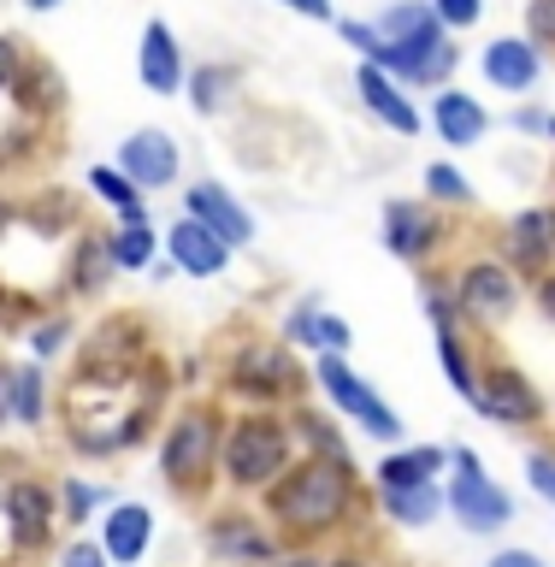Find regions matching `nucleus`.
<instances>
[{"label":"nucleus","instance_id":"nucleus-8","mask_svg":"<svg viewBox=\"0 0 555 567\" xmlns=\"http://www.w3.org/2000/svg\"><path fill=\"white\" fill-rule=\"evenodd\" d=\"M521 272H514L508 260H496V255H479V260H461L455 266V278H450V290H455V308L467 326H503V319L521 308Z\"/></svg>","mask_w":555,"mask_h":567},{"label":"nucleus","instance_id":"nucleus-38","mask_svg":"<svg viewBox=\"0 0 555 567\" xmlns=\"http://www.w3.org/2000/svg\"><path fill=\"white\" fill-rule=\"evenodd\" d=\"M349 343H354V331H349V319H343V313H326V308H319V313H314V349H331V354H349Z\"/></svg>","mask_w":555,"mask_h":567},{"label":"nucleus","instance_id":"nucleus-2","mask_svg":"<svg viewBox=\"0 0 555 567\" xmlns=\"http://www.w3.org/2000/svg\"><path fill=\"white\" fill-rule=\"evenodd\" d=\"M296 455H301L296 420L284 408H243L219 443V485L237 496H260Z\"/></svg>","mask_w":555,"mask_h":567},{"label":"nucleus","instance_id":"nucleus-54","mask_svg":"<svg viewBox=\"0 0 555 567\" xmlns=\"http://www.w3.org/2000/svg\"><path fill=\"white\" fill-rule=\"evenodd\" d=\"M24 7H30V12H53L60 0H24Z\"/></svg>","mask_w":555,"mask_h":567},{"label":"nucleus","instance_id":"nucleus-50","mask_svg":"<svg viewBox=\"0 0 555 567\" xmlns=\"http://www.w3.org/2000/svg\"><path fill=\"white\" fill-rule=\"evenodd\" d=\"M532 284H538V308H544V319L555 326V266H549L544 278H532Z\"/></svg>","mask_w":555,"mask_h":567},{"label":"nucleus","instance_id":"nucleus-10","mask_svg":"<svg viewBox=\"0 0 555 567\" xmlns=\"http://www.w3.org/2000/svg\"><path fill=\"white\" fill-rule=\"evenodd\" d=\"M0 514H7V538L18 556H42L53 544V526H60V491L42 473L7 478L0 485Z\"/></svg>","mask_w":555,"mask_h":567},{"label":"nucleus","instance_id":"nucleus-20","mask_svg":"<svg viewBox=\"0 0 555 567\" xmlns=\"http://www.w3.org/2000/svg\"><path fill=\"white\" fill-rule=\"evenodd\" d=\"M432 124H438L443 148H479V142H485V131H491V113H485V101H479V95L443 83L438 101H432Z\"/></svg>","mask_w":555,"mask_h":567},{"label":"nucleus","instance_id":"nucleus-5","mask_svg":"<svg viewBox=\"0 0 555 567\" xmlns=\"http://www.w3.org/2000/svg\"><path fill=\"white\" fill-rule=\"evenodd\" d=\"M301 390H308V379H301V367H296L284 337H255L225 367V396H237L243 408H284Z\"/></svg>","mask_w":555,"mask_h":567},{"label":"nucleus","instance_id":"nucleus-26","mask_svg":"<svg viewBox=\"0 0 555 567\" xmlns=\"http://www.w3.org/2000/svg\"><path fill=\"white\" fill-rule=\"evenodd\" d=\"M450 467V450H438V443H420V450H397L384 455L379 467H372V485H425V478H438Z\"/></svg>","mask_w":555,"mask_h":567},{"label":"nucleus","instance_id":"nucleus-36","mask_svg":"<svg viewBox=\"0 0 555 567\" xmlns=\"http://www.w3.org/2000/svg\"><path fill=\"white\" fill-rule=\"evenodd\" d=\"M24 337H30V354H35V361H53V354L71 343V319H65V313H42Z\"/></svg>","mask_w":555,"mask_h":567},{"label":"nucleus","instance_id":"nucleus-23","mask_svg":"<svg viewBox=\"0 0 555 567\" xmlns=\"http://www.w3.org/2000/svg\"><path fill=\"white\" fill-rule=\"evenodd\" d=\"M113 248H106V230H78V243H71L65 255V290L71 296H101L106 278H113Z\"/></svg>","mask_w":555,"mask_h":567},{"label":"nucleus","instance_id":"nucleus-53","mask_svg":"<svg viewBox=\"0 0 555 567\" xmlns=\"http://www.w3.org/2000/svg\"><path fill=\"white\" fill-rule=\"evenodd\" d=\"M284 567H326V556H308V549H296V556L284 561Z\"/></svg>","mask_w":555,"mask_h":567},{"label":"nucleus","instance_id":"nucleus-44","mask_svg":"<svg viewBox=\"0 0 555 567\" xmlns=\"http://www.w3.org/2000/svg\"><path fill=\"white\" fill-rule=\"evenodd\" d=\"M35 313V301L30 296H12L7 284H0V331H12V326H24V319Z\"/></svg>","mask_w":555,"mask_h":567},{"label":"nucleus","instance_id":"nucleus-13","mask_svg":"<svg viewBox=\"0 0 555 567\" xmlns=\"http://www.w3.org/2000/svg\"><path fill=\"white\" fill-rule=\"evenodd\" d=\"M443 243H450V225H443L438 202H425V195H420V202H414V195H402V202L384 207V248L397 260L432 266Z\"/></svg>","mask_w":555,"mask_h":567},{"label":"nucleus","instance_id":"nucleus-56","mask_svg":"<svg viewBox=\"0 0 555 567\" xmlns=\"http://www.w3.org/2000/svg\"><path fill=\"white\" fill-rule=\"evenodd\" d=\"M0 225H7V207H0Z\"/></svg>","mask_w":555,"mask_h":567},{"label":"nucleus","instance_id":"nucleus-4","mask_svg":"<svg viewBox=\"0 0 555 567\" xmlns=\"http://www.w3.org/2000/svg\"><path fill=\"white\" fill-rule=\"evenodd\" d=\"M142 367H148V326H142L136 313H113V319H101V326L83 337L71 384L95 390V396H113V390L142 379Z\"/></svg>","mask_w":555,"mask_h":567},{"label":"nucleus","instance_id":"nucleus-35","mask_svg":"<svg viewBox=\"0 0 555 567\" xmlns=\"http://www.w3.org/2000/svg\"><path fill=\"white\" fill-rule=\"evenodd\" d=\"M425 202H438V207H473V184L461 177L455 166H425Z\"/></svg>","mask_w":555,"mask_h":567},{"label":"nucleus","instance_id":"nucleus-47","mask_svg":"<svg viewBox=\"0 0 555 567\" xmlns=\"http://www.w3.org/2000/svg\"><path fill=\"white\" fill-rule=\"evenodd\" d=\"M60 567H106V549H101V544H89V538H78V544H65Z\"/></svg>","mask_w":555,"mask_h":567},{"label":"nucleus","instance_id":"nucleus-33","mask_svg":"<svg viewBox=\"0 0 555 567\" xmlns=\"http://www.w3.org/2000/svg\"><path fill=\"white\" fill-rule=\"evenodd\" d=\"M379 35L384 42H397V35H414V30H432L438 24V12H432V0H397V7H384L379 18Z\"/></svg>","mask_w":555,"mask_h":567},{"label":"nucleus","instance_id":"nucleus-22","mask_svg":"<svg viewBox=\"0 0 555 567\" xmlns=\"http://www.w3.org/2000/svg\"><path fill=\"white\" fill-rule=\"evenodd\" d=\"M136 71H142V83H148L154 95H177V89H184V48H177L172 24L148 18L142 48H136Z\"/></svg>","mask_w":555,"mask_h":567},{"label":"nucleus","instance_id":"nucleus-29","mask_svg":"<svg viewBox=\"0 0 555 567\" xmlns=\"http://www.w3.org/2000/svg\"><path fill=\"white\" fill-rule=\"evenodd\" d=\"M106 248H113V266H119V272H148L154 255H160V237H154L148 219H136V225L106 230Z\"/></svg>","mask_w":555,"mask_h":567},{"label":"nucleus","instance_id":"nucleus-57","mask_svg":"<svg viewBox=\"0 0 555 567\" xmlns=\"http://www.w3.org/2000/svg\"><path fill=\"white\" fill-rule=\"evenodd\" d=\"M549 177H555V166H549Z\"/></svg>","mask_w":555,"mask_h":567},{"label":"nucleus","instance_id":"nucleus-3","mask_svg":"<svg viewBox=\"0 0 555 567\" xmlns=\"http://www.w3.org/2000/svg\"><path fill=\"white\" fill-rule=\"evenodd\" d=\"M219 443H225V414L213 402H189L166 420V437H160V478L202 503V496L219 485Z\"/></svg>","mask_w":555,"mask_h":567},{"label":"nucleus","instance_id":"nucleus-27","mask_svg":"<svg viewBox=\"0 0 555 567\" xmlns=\"http://www.w3.org/2000/svg\"><path fill=\"white\" fill-rule=\"evenodd\" d=\"M237 65H195L189 78H184V89H189V106L202 118H219L230 101H237Z\"/></svg>","mask_w":555,"mask_h":567},{"label":"nucleus","instance_id":"nucleus-48","mask_svg":"<svg viewBox=\"0 0 555 567\" xmlns=\"http://www.w3.org/2000/svg\"><path fill=\"white\" fill-rule=\"evenodd\" d=\"M278 7H290V12H301V18H319V24H326V18H337L331 0H278Z\"/></svg>","mask_w":555,"mask_h":567},{"label":"nucleus","instance_id":"nucleus-52","mask_svg":"<svg viewBox=\"0 0 555 567\" xmlns=\"http://www.w3.org/2000/svg\"><path fill=\"white\" fill-rule=\"evenodd\" d=\"M326 567H372V561L354 556V549H343V556H326Z\"/></svg>","mask_w":555,"mask_h":567},{"label":"nucleus","instance_id":"nucleus-34","mask_svg":"<svg viewBox=\"0 0 555 567\" xmlns=\"http://www.w3.org/2000/svg\"><path fill=\"white\" fill-rule=\"evenodd\" d=\"M95 508H106V485H89V478H65L60 485V526H83Z\"/></svg>","mask_w":555,"mask_h":567},{"label":"nucleus","instance_id":"nucleus-24","mask_svg":"<svg viewBox=\"0 0 555 567\" xmlns=\"http://www.w3.org/2000/svg\"><path fill=\"white\" fill-rule=\"evenodd\" d=\"M7 95H18V113H24V118L48 124L65 106V83H60V71H53V65H42V60H30V53H24V65H18V78H12Z\"/></svg>","mask_w":555,"mask_h":567},{"label":"nucleus","instance_id":"nucleus-37","mask_svg":"<svg viewBox=\"0 0 555 567\" xmlns=\"http://www.w3.org/2000/svg\"><path fill=\"white\" fill-rule=\"evenodd\" d=\"M420 296H425V313H432V326L438 331H450V326H461V308H455V290H450V278H425L420 284Z\"/></svg>","mask_w":555,"mask_h":567},{"label":"nucleus","instance_id":"nucleus-11","mask_svg":"<svg viewBox=\"0 0 555 567\" xmlns=\"http://www.w3.org/2000/svg\"><path fill=\"white\" fill-rule=\"evenodd\" d=\"M473 408H479L485 420L508 425V432H532V425H544V414H549L544 390L532 384L521 367H508V361H491V367H479Z\"/></svg>","mask_w":555,"mask_h":567},{"label":"nucleus","instance_id":"nucleus-40","mask_svg":"<svg viewBox=\"0 0 555 567\" xmlns=\"http://www.w3.org/2000/svg\"><path fill=\"white\" fill-rule=\"evenodd\" d=\"M319 308H326L319 296L296 301V308L284 313V326H278V337H284V343H314V313H319Z\"/></svg>","mask_w":555,"mask_h":567},{"label":"nucleus","instance_id":"nucleus-49","mask_svg":"<svg viewBox=\"0 0 555 567\" xmlns=\"http://www.w3.org/2000/svg\"><path fill=\"white\" fill-rule=\"evenodd\" d=\"M491 567H544V556H532V549H496Z\"/></svg>","mask_w":555,"mask_h":567},{"label":"nucleus","instance_id":"nucleus-16","mask_svg":"<svg viewBox=\"0 0 555 567\" xmlns=\"http://www.w3.org/2000/svg\"><path fill=\"white\" fill-rule=\"evenodd\" d=\"M166 255L184 278H219L230 266V243L219 237V230H207L195 213H184V219L166 230Z\"/></svg>","mask_w":555,"mask_h":567},{"label":"nucleus","instance_id":"nucleus-39","mask_svg":"<svg viewBox=\"0 0 555 567\" xmlns=\"http://www.w3.org/2000/svg\"><path fill=\"white\" fill-rule=\"evenodd\" d=\"M432 12H438V24L443 30H473L479 18H485V0H432Z\"/></svg>","mask_w":555,"mask_h":567},{"label":"nucleus","instance_id":"nucleus-42","mask_svg":"<svg viewBox=\"0 0 555 567\" xmlns=\"http://www.w3.org/2000/svg\"><path fill=\"white\" fill-rule=\"evenodd\" d=\"M526 35L538 48H555V0H526Z\"/></svg>","mask_w":555,"mask_h":567},{"label":"nucleus","instance_id":"nucleus-46","mask_svg":"<svg viewBox=\"0 0 555 567\" xmlns=\"http://www.w3.org/2000/svg\"><path fill=\"white\" fill-rule=\"evenodd\" d=\"M514 131L549 136V142H555V113H544V106H521V113H514Z\"/></svg>","mask_w":555,"mask_h":567},{"label":"nucleus","instance_id":"nucleus-12","mask_svg":"<svg viewBox=\"0 0 555 567\" xmlns=\"http://www.w3.org/2000/svg\"><path fill=\"white\" fill-rule=\"evenodd\" d=\"M207 549L213 561H230V567H273L284 556L278 532L266 514H248V508H219L207 520Z\"/></svg>","mask_w":555,"mask_h":567},{"label":"nucleus","instance_id":"nucleus-7","mask_svg":"<svg viewBox=\"0 0 555 567\" xmlns=\"http://www.w3.org/2000/svg\"><path fill=\"white\" fill-rule=\"evenodd\" d=\"M450 491H443V503H450V514L467 532H479V538H491V532H503L514 520V496L496 485V478L485 473V461H479L473 450H450Z\"/></svg>","mask_w":555,"mask_h":567},{"label":"nucleus","instance_id":"nucleus-55","mask_svg":"<svg viewBox=\"0 0 555 567\" xmlns=\"http://www.w3.org/2000/svg\"><path fill=\"white\" fill-rule=\"evenodd\" d=\"M544 213H549V237H555V202H549V207H544Z\"/></svg>","mask_w":555,"mask_h":567},{"label":"nucleus","instance_id":"nucleus-6","mask_svg":"<svg viewBox=\"0 0 555 567\" xmlns=\"http://www.w3.org/2000/svg\"><path fill=\"white\" fill-rule=\"evenodd\" d=\"M314 384H319V396H326L331 408H343V414L361 425L367 437H379V443H402V414L390 408L379 390H372L361 372H354L343 354H331V349H319V361H314Z\"/></svg>","mask_w":555,"mask_h":567},{"label":"nucleus","instance_id":"nucleus-45","mask_svg":"<svg viewBox=\"0 0 555 567\" xmlns=\"http://www.w3.org/2000/svg\"><path fill=\"white\" fill-rule=\"evenodd\" d=\"M18 65H24V42H18V35H0V95L12 89Z\"/></svg>","mask_w":555,"mask_h":567},{"label":"nucleus","instance_id":"nucleus-28","mask_svg":"<svg viewBox=\"0 0 555 567\" xmlns=\"http://www.w3.org/2000/svg\"><path fill=\"white\" fill-rule=\"evenodd\" d=\"M89 189H95V195H101V202L119 213L124 225L148 219V202H142V189H136V184H131V177H124L119 166H89Z\"/></svg>","mask_w":555,"mask_h":567},{"label":"nucleus","instance_id":"nucleus-19","mask_svg":"<svg viewBox=\"0 0 555 567\" xmlns=\"http://www.w3.org/2000/svg\"><path fill=\"white\" fill-rule=\"evenodd\" d=\"M538 71H544V53L532 35H496L485 48V83L503 89V95H526L538 83Z\"/></svg>","mask_w":555,"mask_h":567},{"label":"nucleus","instance_id":"nucleus-51","mask_svg":"<svg viewBox=\"0 0 555 567\" xmlns=\"http://www.w3.org/2000/svg\"><path fill=\"white\" fill-rule=\"evenodd\" d=\"M12 420V367H0V425Z\"/></svg>","mask_w":555,"mask_h":567},{"label":"nucleus","instance_id":"nucleus-18","mask_svg":"<svg viewBox=\"0 0 555 567\" xmlns=\"http://www.w3.org/2000/svg\"><path fill=\"white\" fill-rule=\"evenodd\" d=\"M354 89H361V106H367V113L379 118V124H390L397 136H420V106L408 101V89L390 78L384 65L367 60L361 71H354Z\"/></svg>","mask_w":555,"mask_h":567},{"label":"nucleus","instance_id":"nucleus-25","mask_svg":"<svg viewBox=\"0 0 555 567\" xmlns=\"http://www.w3.org/2000/svg\"><path fill=\"white\" fill-rule=\"evenodd\" d=\"M379 508H384V520H397L408 532H425L450 503H443L438 478H425V485H384L379 491Z\"/></svg>","mask_w":555,"mask_h":567},{"label":"nucleus","instance_id":"nucleus-31","mask_svg":"<svg viewBox=\"0 0 555 567\" xmlns=\"http://www.w3.org/2000/svg\"><path fill=\"white\" fill-rule=\"evenodd\" d=\"M438 361H443V372H450V390L455 396H467L473 402V390H479V354L461 343V326H450V331H438Z\"/></svg>","mask_w":555,"mask_h":567},{"label":"nucleus","instance_id":"nucleus-15","mask_svg":"<svg viewBox=\"0 0 555 567\" xmlns=\"http://www.w3.org/2000/svg\"><path fill=\"white\" fill-rule=\"evenodd\" d=\"M113 166L131 177L136 189H166V184H177V142L166 136V131H131L119 142V159Z\"/></svg>","mask_w":555,"mask_h":567},{"label":"nucleus","instance_id":"nucleus-30","mask_svg":"<svg viewBox=\"0 0 555 567\" xmlns=\"http://www.w3.org/2000/svg\"><path fill=\"white\" fill-rule=\"evenodd\" d=\"M12 420L30 425V432H42V420H48V379H42V361L12 367Z\"/></svg>","mask_w":555,"mask_h":567},{"label":"nucleus","instance_id":"nucleus-43","mask_svg":"<svg viewBox=\"0 0 555 567\" xmlns=\"http://www.w3.org/2000/svg\"><path fill=\"white\" fill-rule=\"evenodd\" d=\"M337 30H343V42H349V48H361L367 60H379V48H384L379 24H361V18H343V24H337Z\"/></svg>","mask_w":555,"mask_h":567},{"label":"nucleus","instance_id":"nucleus-32","mask_svg":"<svg viewBox=\"0 0 555 567\" xmlns=\"http://www.w3.org/2000/svg\"><path fill=\"white\" fill-rule=\"evenodd\" d=\"M296 443L308 455H349V443H343V432H337V425L326 420V414H314V408H296Z\"/></svg>","mask_w":555,"mask_h":567},{"label":"nucleus","instance_id":"nucleus-41","mask_svg":"<svg viewBox=\"0 0 555 567\" xmlns=\"http://www.w3.org/2000/svg\"><path fill=\"white\" fill-rule=\"evenodd\" d=\"M526 485L555 508V450H532V455H526Z\"/></svg>","mask_w":555,"mask_h":567},{"label":"nucleus","instance_id":"nucleus-14","mask_svg":"<svg viewBox=\"0 0 555 567\" xmlns=\"http://www.w3.org/2000/svg\"><path fill=\"white\" fill-rule=\"evenodd\" d=\"M496 260H508L521 278H544L555 266V237H549V213L544 207H521L496 237Z\"/></svg>","mask_w":555,"mask_h":567},{"label":"nucleus","instance_id":"nucleus-1","mask_svg":"<svg viewBox=\"0 0 555 567\" xmlns=\"http://www.w3.org/2000/svg\"><path fill=\"white\" fill-rule=\"evenodd\" d=\"M354 503H361V478H354L349 455H308L301 450L273 485L260 491V508L273 520L284 549H314L349 526Z\"/></svg>","mask_w":555,"mask_h":567},{"label":"nucleus","instance_id":"nucleus-17","mask_svg":"<svg viewBox=\"0 0 555 567\" xmlns=\"http://www.w3.org/2000/svg\"><path fill=\"white\" fill-rule=\"evenodd\" d=\"M184 213H195L207 230H219L230 248H248V243H255V213H248L225 184H207V177H202V184H189V189H184Z\"/></svg>","mask_w":555,"mask_h":567},{"label":"nucleus","instance_id":"nucleus-9","mask_svg":"<svg viewBox=\"0 0 555 567\" xmlns=\"http://www.w3.org/2000/svg\"><path fill=\"white\" fill-rule=\"evenodd\" d=\"M372 65H384L402 89H443L455 78V65H461V48H455V35L443 24H432V30H414V35L384 42Z\"/></svg>","mask_w":555,"mask_h":567},{"label":"nucleus","instance_id":"nucleus-21","mask_svg":"<svg viewBox=\"0 0 555 567\" xmlns=\"http://www.w3.org/2000/svg\"><path fill=\"white\" fill-rule=\"evenodd\" d=\"M148 544H154V514L148 508H142V503H113V508H106V520H101L106 561L136 567L142 556H148Z\"/></svg>","mask_w":555,"mask_h":567}]
</instances>
